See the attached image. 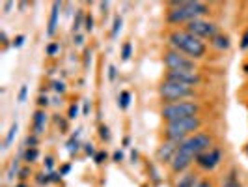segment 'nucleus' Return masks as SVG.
Segmentation results:
<instances>
[{
    "label": "nucleus",
    "mask_w": 248,
    "mask_h": 187,
    "mask_svg": "<svg viewBox=\"0 0 248 187\" xmlns=\"http://www.w3.org/2000/svg\"><path fill=\"white\" fill-rule=\"evenodd\" d=\"M186 32H190L192 36L196 37H215L217 36V26L209 23V21H203V19H194V21H190V23H186Z\"/></svg>",
    "instance_id": "obj_8"
},
{
    "label": "nucleus",
    "mask_w": 248,
    "mask_h": 187,
    "mask_svg": "<svg viewBox=\"0 0 248 187\" xmlns=\"http://www.w3.org/2000/svg\"><path fill=\"white\" fill-rule=\"evenodd\" d=\"M200 118L198 116H190V118H183V120H175V122H168L164 127V133L168 140H185L188 135H192L200 127Z\"/></svg>",
    "instance_id": "obj_4"
},
{
    "label": "nucleus",
    "mask_w": 248,
    "mask_h": 187,
    "mask_svg": "<svg viewBox=\"0 0 248 187\" xmlns=\"http://www.w3.org/2000/svg\"><path fill=\"white\" fill-rule=\"evenodd\" d=\"M159 94L164 101H170V103H179L185 98H190L194 94V88L188 86V85H181V83H175V81H164L161 86H159Z\"/></svg>",
    "instance_id": "obj_6"
},
{
    "label": "nucleus",
    "mask_w": 248,
    "mask_h": 187,
    "mask_svg": "<svg viewBox=\"0 0 248 187\" xmlns=\"http://www.w3.org/2000/svg\"><path fill=\"white\" fill-rule=\"evenodd\" d=\"M209 12V8L203 2H172V8L168 12L170 23H190L194 19H200L202 15Z\"/></svg>",
    "instance_id": "obj_3"
},
{
    "label": "nucleus",
    "mask_w": 248,
    "mask_h": 187,
    "mask_svg": "<svg viewBox=\"0 0 248 187\" xmlns=\"http://www.w3.org/2000/svg\"><path fill=\"white\" fill-rule=\"evenodd\" d=\"M37 103H39V107H47V105H49V100L41 96V98H39V101H37Z\"/></svg>",
    "instance_id": "obj_28"
},
{
    "label": "nucleus",
    "mask_w": 248,
    "mask_h": 187,
    "mask_svg": "<svg viewBox=\"0 0 248 187\" xmlns=\"http://www.w3.org/2000/svg\"><path fill=\"white\" fill-rule=\"evenodd\" d=\"M75 43H77V45H82V36H80V34L75 36Z\"/></svg>",
    "instance_id": "obj_33"
},
{
    "label": "nucleus",
    "mask_w": 248,
    "mask_h": 187,
    "mask_svg": "<svg viewBox=\"0 0 248 187\" xmlns=\"http://www.w3.org/2000/svg\"><path fill=\"white\" fill-rule=\"evenodd\" d=\"M211 45L217 49H228L230 47V39L226 36H215L211 39Z\"/></svg>",
    "instance_id": "obj_14"
},
{
    "label": "nucleus",
    "mask_w": 248,
    "mask_h": 187,
    "mask_svg": "<svg viewBox=\"0 0 248 187\" xmlns=\"http://www.w3.org/2000/svg\"><path fill=\"white\" fill-rule=\"evenodd\" d=\"M122 157H124L122 152H116V153H114V159H116V161H122Z\"/></svg>",
    "instance_id": "obj_34"
},
{
    "label": "nucleus",
    "mask_w": 248,
    "mask_h": 187,
    "mask_svg": "<svg viewBox=\"0 0 248 187\" xmlns=\"http://www.w3.org/2000/svg\"><path fill=\"white\" fill-rule=\"evenodd\" d=\"M166 81H175V83H181V85L194 86L200 83V75L196 69H179V71H168Z\"/></svg>",
    "instance_id": "obj_9"
},
{
    "label": "nucleus",
    "mask_w": 248,
    "mask_h": 187,
    "mask_svg": "<svg viewBox=\"0 0 248 187\" xmlns=\"http://www.w3.org/2000/svg\"><path fill=\"white\" fill-rule=\"evenodd\" d=\"M25 157H26V161H30V163H32V161H36V159H37V150H36V148L28 150V152H26V155H25Z\"/></svg>",
    "instance_id": "obj_19"
},
{
    "label": "nucleus",
    "mask_w": 248,
    "mask_h": 187,
    "mask_svg": "<svg viewBox=\"0 0 248 187\" xmlns=\"http://www.w3.org/2000/svg\"><path fill=\"white\" fill-rule=\"evenodd\" d=\"M77 114H78L77 105H71V109H69V118H77Z\"/></svg>",
    "instance_id": "obj_26"
},
{
    "label": "nucleus",
    "mask_w": 248,
    "mask_h": 187,
    "mask_svg": "<svg viewBox=\"0 0 248 187\" xmlns=\"http://www.w3.org/2000/svg\"><path fill=\"white\" fill-rule=\"evenodd\" d=\"M114 77H116V68L110 66V79H114Z\"/></svg>",
    "instance_id": "obj_35"
},
{
    "label": "nucleus",
    "mask_w": 248,
    "mask_h": 187,
    "mask_svg": "<svg viewBox=\"0 0 248 187\" xmlns=\"http://www.w3.org/2000/svg\"><path fill=\"white\" fill-rule=\"evenodd\" d=\"M17 169H19V163H17V159H13L12 167H10V170H8V180H12L13 174H17Z\"/></svg>",
    "instance_id": "obj_18"
},
{
    "label": "nucleus",
    "mask_w": 248,
    "mask_h": 187,
    "mask_svg": "<svg viewBox=\"0 0 248 187\" xmlns=\"http://www.w3.org/2000/svg\"><path fill=\"white\" fill-rule=\"evenodd\" d=\"M129 100H131V94L129 92H122V96H120V107L127 109L129 107Z\"/></svg>",
    "instance_id": "obj_17"
},
{
    "label": "nucleus",
    "mask_w": 248,
    "mask_h": 187,
    "mask_svg": "<svg viewBox=\"0 0 248 187\" xmlns=\"http://www.w3.org/2000/svg\"><path fill=\"white\" fill-rule=\"evenodd\" d=\"M56 51H58V45H49V49H47V52H49V54H54Z\"/></svg>",
    "instance_id": "obj_30"
},
{
    "label": "nucleus",
    "mask_w": 248,
    "mask_h": 187,
    "mask_svg": "<svg viewBox=\"0 0 248 187\" xmlns=\"http://www.w3.org/2000/svg\"><path fill=\"white\" fill-rule=\"evenodd\" d=\"M105 157H107L105 153H97V155H95V161H97V163H103V159H105Z\"/></svg>",
    "instance_id": "obj_32"
},
{
    "label": "nucleus",
    "mask_w": 248,
    "mask_h": 187,
    "mask_svg": "<svg viewBox=\"0 0 248 187\" xmlns=\"http://www.w3.org/2000/svg\"><path fill=\"white\" fill-rule=\"evenodd\" d=\"M23 41H25V36H17V39L13 41V47H21V45H23Z\"/></svg>",
    "instance_id": "obj_27"
},
{
    "label": "nucleus",
    "mask_w": 248,
    "mask_h": 187,
    "mask_svg": "<svg viewBox=\"0 0 248 187\" xmlns=\"http://www.w3.org/2000/svg\"><path fill=\"white\" fill-rule=\"evenodd\" d=\"M120 28H122V19H120V17H116V21H114V28H112V36H118Z\"/></svg>",
    "instance_id": "obj_20"
},
{
    "label": "nucleus",
    "mask_w": 248,
    "mask_h": 187,
    "mask_svg": "<svg viewBox=\"0 0 248 187\" xmlns=\"http://www.w3.org/2000/svg\"><path fill=\"white\" fill-rule=\"evenodd\" d=\"M198 114V105L192 101H179V103H168L166 107H162L161 116L168 122H175V120H183V118H190Z\"/></svg>",
    "instance_id": "obj_5"
},
{
    "label": "nucleus",
    "mask_w": 248,
    "mask_h": 187,
    "mask_svg": "<svg viewBox=\"0 0 248 187\" xmlns=\"http://www.w3.org/2000/svg\"><path fill=\"white\" fill-rule=\"evenodd\" d=\"M45 124H47V114H45V111H37L36 114H34V122H32L34 133H36V135H41L43 129H45Z\"/></svg>",
    "instance_id": "obj_13"
},
{
    "label": "nucleus",
    "mask_w": 248,
    "mask_h": 187,
    "mask_svg": "<svg viewBox=\"0 0 248 187\" xmlns=\"http://www.w3.org/2000/svg\"><path fill=\"white\" fill-rule=\"evenodd\" d=\"M17 187H25V186H17Z\"/></svg>",
    "instance_id": "obj_39"
},
{
    "label": "nucleus",
    "mask_w": 248,
    "mask_h": 187,
    "mask_svg": "<svg viewBox=\"0 0 248 187\" xmlns=\"http://www.w3.org/2000/svg\"><path fill=\"white\" fill-rule=\"evenodd\" d=\"M108 137H110L108 127H107V125H103V127H101V138H108Z\"/></svg>",
    "instance_id": "obj_25"
},
{
    "label": "nucleus",
    "mask_w": 248,
    "mask_h": 187,
    "mask_svg": "<svg viewBox=\"0 0 248 187\" xmlns=\"http://www.w3.org/2000/svg\"><path fill=\"white\" fill-rule=\"evenodd\" d=\"M80 19H82V12H78V17H77V21H75V25H73V32H77V30L80 28Z\"/></svg>",
    "instance_id": "obj_24"
},
{
    "label": "nucleus",
    "mask_w": 248,
    "mask_h": 187,
    "mask_svg": "<svg viewBox=\"0 0 248 187\" xmlns=\"http://www.w3.org/2000/svg\"><path fill=\"white\" fill-rule=\"evenodd\" d=\"M196 187H211V184H209L207 180H202V182H198V186Z\"/></svg>",
    "instance_id": "obj_31"
},
{
    "label": "nucleus",
    "mask_w": 248,
    "mask_h": 187,
    "mask_svg": "<svg viewBox=\"0 0 248 187\" xmlns=\"http://www.w3.org/2000/svg\"><path fill=\"white\" fill-rule=\"evenodd\" d=\"M86 153H93V148H92V144H86Z\"/></svg>",
    "instance_id": "obj_37"
},
{
    "label": "nucleus",
    "mask_w": 248,
    "mask_h": 187,
    "mask_svg": "<svg viewBox=\"0 0 248 187\" xmlns=\"http://www.w3.org/2000/svg\"><path fill=\"white\" fill-rule=\"evenodd\" d=\"M220 161V152L217 148H209L205 152H202L198 157H196V165L203 170H213Z\"/></svg>",
    "instance_id": "obj_10"
},
{
    "label": "nucleus",
    "mask_w": 248,
    "mask_h": 187,
    "mask_svg": "<svg viewBox=\"0 0 248 187\" xmlns=\"http://www.w3.org/2000/svg\"><path fill=\"white\" fill-rule=\"evenodd\" d=\"M170 43L177 52L181 54H188L192 58H202L205 54V43L200 39V37L192 36L190 32L186 30H175L170 34Z\"/></svg>",
    "instance_id": "obj_2"
},
{
    "label": "nucleus",
    "mask_w": 248,
    "mask_h": 187,
    "mask_svg": "<svg viewBox=\"0 0 248 187\" xmlns=\"http://www.w3.org/2000/svg\"><path fill=\"white\" fill-rule=\"evenodd\" d=\"M164 64L168 68V71H179V69H196L194 68V62L190 58L183 56L181 52L177 51H168L164 54Z\"/></svg>",
    "instance_id": "obj_7"
},
{
    "label": "nucleus",
    "mask_w": 248,
    "mask_h": 187,
    "mask_svg": "<svg viewBox=\"0 0 248 187\" xmlns=\"http://www.w3.org/2000/svg\"><path fill=\"white\" fill-rule=\"evenodd\" d=\"M54 90H56L58 94H63V92H65V85H63V83H58V81H56V83H54Z\"/></svg>",
    "instance_id": "obj_22"
},
{
    "label": "nucleus",
    "mask_w": 248,
    "mask_h": 187,
    "mask_svg": "<svg viewBox=\"0 0 248 187\" xmlns=\"http://www.w3.org/2000/svg\"><path fill=\"white\" fill-rule=\"evenodd\" d=\"M15 135H17V124H13L12 127H10V131H8V135H6V140H4V150L12 144V140L15 138Z\"/></svg>",
    "instance_id": "obj_16"
},
{
    "label": "nucleus",
    "mask_w": 248,
    "mask_h": 187,
    "mask_svg": "<svg viewBox=\"0 0 248 187\" xmlns=\"http://www.w3.org/2000/svg\"><path fill=\"white\" fill-rule=\"evenodd\" d=\"M129 56H131V43H125L124 51H122V58H124V60H127Z\"/></svg>",
    "instance_id": "obj_21"
},
{
    "label": "nucleus",
    "mask_w": 248,
    "mask_h": 187,
    "mask_svg": "<svg viewBox=\"0 0 248 187\" xmlns=\"http://www.w3.org/2000/svg\"><path fill=\"white\" fill-rule=\"evenodd\" d=\"M179 144H181L179 140H166V142H162L161 146H159V150H157V159L164 163H170L174 159Z\"/></svg>",
    "instance_id": "obj_11"
},
{
    "label": "nucleus",
    "mask_w": 248,
    "mask_h": 187,
    "mask_svg": "<svg viewBox=\"0 0 248 187\" xmlns=\"http://www.w3.org/2000/svg\"><path fill=\"white\" fill-rule=\"evenodd\" d=\"M209 146H211V138L207 137V135H203V133H196L192 137L181 140L179 148L175 152L174 159L170 161L172 172H175V174L177 172H183L190 163L196 161V157H198L202 152L209 150Z\"/></svg>",
    "instance_id": "obj_1"
},
{
    "label": "nucleus",
    "mask_w": 248,
    "mask_h": 187,
    "mask_svg": "<svg viewBox=\"0 0 248 187\" xmlns=\"http://www.w3.org/2000/svg\"><path fill=\"white\" fill-rule=\"evenodd\" d=\"M45 161H47V169H52V159H50V157H47Z\"/></svg>",
    "instance_id": "obj_38"
},
{
    "label": "nucleus",
    "mask_w": 248,
    "mask_h": 187,
    "mask_svg": "<svg viewBox=\"0 0 248 187\" xmlns=\"http://www.w3.org/2000/svg\"><path fill=\"white\" fill-rule=\"evenodd\" d=\"M243 47H248V32L245 34V39H243Z\"/></svg>",
    "instance_id": "obj_36"
},
{
    "label": "nucleus",
    "mask_w": 248,
    "mask_h": 187,
    "mask_svg": "<svg viewBox=\"0 0 248 187\" xmlns=\"http://www.w3.org/2000/svg\"><path fill=\"white\" fill-rule=\"evenodd\" d=\"M26 98V86L21 88V92H19V101H25Z\"/></svg>",
    "instance_id": "obj_29"
},
{
    "label": "nucleus",
    "mask_w": 248,
    "mask_h": 187,
    "mask_svg": "<svg viewBox=\"0 0 248 187\" xmlns=\"http://www.w3.org/2000/svg\"><path fill=\"white\" fill-rule=\"evenodd\" d=\"M196 186H198V180H196V176H192V174L183 176V178L179 180V184H177V187H196Z\"/></svg>",
    "instance_id": "obj_15"
},
{
    "label": "nucleus",
    "mask_w": 248,
    "mask_h": 187,
    "mask_svg": "<svg viewBox=\"0 0 248 187\" xmlns=\"http://www.w3.org/2000/svg\"><path fill=\"white\" fill-rule=\"evenodd\" d=\"M58 13H60V2H54L52 4V10H50L49 17V28H47V34L52 36L56 32V25H58Z\"/></svg>",
    "instance_id": "obj_12"
},
{
    "label": "nucleus",
    "mask_w": 248,
    "mask_h": 187,
    "mask_svg": "<svg viewBox=\"0 0 248 187\" xmlns=\"http://www.w3.org/2000/svg\"><path fill=\"white\" fill-rule=\"evenodd\" d=\"M86 30L88 32H92V30H93V19H92V15H88L86 17Z\"/></svg>",
    "instance_id": "obj_23"
}]
</instances>
